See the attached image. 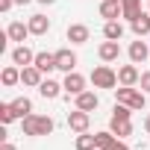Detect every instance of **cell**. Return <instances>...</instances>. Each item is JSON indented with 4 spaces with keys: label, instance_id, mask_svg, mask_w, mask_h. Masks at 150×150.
Listing matches in <instances>:
<instances>
[{
    "label": "cell",
    "instance_id": "cell-1",
    "mask_svg": "<svg viewBox=\"0 0 150 150\" xmlns=\"http://www.w3.org/2000/svg\"><path fill=\"white\" fill-rule=\"evenodd\" d=\"M53 118L50 115H27V118H21V129H24V135H30V138H41V135H50L53 132Z\"/></svg>",
    "mask_w": 150,
    "mask_h": 150
},
{
    "label": "cell",
    "instance_id": "cell-2",
    "mask_svg": "<svg viewBox=\"0 0 150 150\" xmlns=\"http://www.w3.org/2000/svg\"><path fill=\"white\" fill-rule=\"evenodd\" d=\"M115 103H124L132 112H141L144 103H147V94L141 88H135V86H121V88H115Z\"/></svg>",
    "mask_w": 150,
    "mask_h": 150
},
{
    "label": "cell",
    "instance_id": "cell-3",
    "mask_svg": "<svg viewBox=\"0 0 150 150\" xmlns=\"http://www.w3.org/2000/svg\"><path fill=\"white\" fill-rule=\"evenodd\" d=\"M91 86H94V88H109V91H115V86H118V71L109 68V65H97V68L91 71Z\"/></svg>",
    "mask_w": 150,
    "mask_h": 150
},
{
    "label": "cell",
    "instance_id": "cell-4",
    "mask_svg": "<svg viewBox=\"0 0 150 150\" xmlns=\"http://www.w3.org/2000/svg\"><path fill=\"white\" fill-rule=\"evenodd\" d=\"M68 127L74 129V132H88V127H91V112H83V109H77L74 106V112H68Z\"/></svg>",
    "mask_w": 150,
    "mask_h": 150
},
{
    "label": "cell",
    "instance_id": "cell-5",
    "mask_svg": "<svg viewBox=\"0 0 150 150\" xmlns=\"http://www.w3.org/2000/svg\"><path fill=\"white\" fill-rule=\"evenodd\" d=\"M62 86H65V94H68V97H77V94L86 91V77L77 74V71H71V74H65Z\"/></svg>",
    "mask_w": 150,
    "mask_h": 150
},
{
    "label": "cell",
    "instance_id": "cell-6",
    "mask_svg": "<svg viewBox=\"0 0 150 150\" xmlns=\"http://www.w3.org/2000/svg\"><path fill=\"white\" fill-rule=\"evenodd\" d=\"M74 68H77V53H74L71 47H62V50H56V71H65V74H71Z\"/></svg>",
    "mask_w": 150,
    "mask_h": 150
},
{
    "label": "cell",
    "instance_id": "cell-7",
    "mask_svg": "<svg viewBox=\"0 0 150 150\" xmlns=\"http://www.w3.org/2000/svg\"><path fill=\"white\" fill-rule=\"evenodd\" d=\"M138 80H141V74H138L135 62L118 68V86H138Z\"/></svg>",
    "mask_w": 150,
    "mask_h": 150
},
{
    "label": "cell",
    "instance_id": "cell-8",
    "mask_svg": "<svg viewBox=\"0 0 150 150\" xmlns=\"http://www.w3.org/2000/svg\"><path fill=\"white\" fill-rule=\"evenodd\" d=\"M65 38H68L71 44H86V41L91 38V30H88L86 24H71V27L65 30Z\"/></svg>",
    "mask_w": 150,
    "mask_h": 150
},
{
    "label": "cell",
    "instance_id": "cell-9",
    "mask_svg": "<svg viewBox=\"0 0 150 150\" xmlns=\"http://www.w3.org/2000/svg\"><path fill=\"white\" fill-rule=\"evenodd\" d=\"M6 35H9V41L24 44V41H27V35H33V33H30V24H24V21H12V24L6 27Z\"/></svg>",
    "mask_w": 150,
    "mask_h": 150
},
{
    "label": "cell",
    "instance_id": "cell-10",
    "mask_svg": "<svg viewBox=\"0 0 150 150\" xmlns=\"http://www.w3.org/2000/svg\"><path fill=\"white\" fill-rule=\"evenodd\" d=\"M109 129L118 135V138H129L132 135V118H109Z\"/></svg>",
    "mask_w": 150,
    "mask_h": 150
},
{
    "label": "cell",
    "instance_id": "cell-11",
    "mask_svg": "<svg viewBox=\"0 0 150 150\" xmlns=\"http://www.w3.org/2000/svg\"><path fill=\"white\" fill-rule=\"evenodd\" d=\"M30 33L33 35H47L50 33V18L47 15H41V12H35V15H30Z\"/></svg>",
    "mask_w": 150,
    "mask_h": 150
},
{
    "label": "cell",
    "instance_id": "cell-12",
    "mask_svg": "<svg viewBox=\"0 0 150 150\" xmlns=\"http://www.w3.org/2000/svg\"><path fill=\"white\" fill-rule=\"evenodd\" d=\"M97 56H100V59H103L106 65H109V62H118V56H121V44H118V41H109V38H106V41H103V44L97 47Z\"/></svg>",
    "mask_w": 150,
    "mask_h": 150
},
{
    "label": "cell",
    "instance_id": "cell-13",
    "mask_svg": "<svg viewBox=\"0 0 150 150\" xmlns=\"http://www.w3.org/2000/svg\"><path fill=\"white\" fill-rule=\"evenodd\" d=\"M127 53H129V62L141 65V62H147V56H150V44L138 38V41H132V44H129V50H127Z\"/></svg>",
    "mask_w": 150,
    "mask_h": 150
},
{
    "label": "cell",
    "instance_id": "cell-14",
    "mask_svg": "<svg viewBox=\"0 0 150 150\" xmlns=\"http://www.w3.org/2000/svg\"><path fill=\"white\" fill-rule=\"evenodd\" d=\"M62 91H65V86H62V83H56V80H50V77H47V80H41V86H38V94H41L44 100H56Z\"/></svg>",
    "mask_w": 150,
    "mask_h": 150
},
{
    "label": "cell",
    "instance_id": "cell-15",
    "mask_svg": "<svg viewBox=\"0 0 150 150\" xmlns=\"http://www.w3.org/2000/svg\"><path fill=\"white\" fill-rule=\"evenodd\" d=\"M121 15H124L121 0H100V18H106V21H118Z\"/></svg>",
    "mask_w": 150,
    "mask_h": 150
},
{
    "label": "cell",
    "instance_id": "cell-16",
    "mask_svg": "<svg viewBox=\"0 0 150 150\" xmlns=\"http://www.w3.org/2000/svg\"><path fill=\"white\" fill-rule=\"evenodd\" d=\"M74 100H77V109H83V112H94L97 106H100V97L94 94V91H83V94H77V97H74Z\"/></svg>",
    "mask_w": 150,
    "mask_h": 150
},
{
    "label": "cell",
    "instance_id": "cell-17",
    "mask_svg": "<svg viewBox=\"0 0 150 150\" xmlns=\"http://www.w3.org/2000/svg\"><path fill=\"white\" fill-rule=\"evenodd\" d=\"M12 62H15V65H21V68H27V65H33V62H35V53H33L27 44H15V50H12Z\"/></svg>",
    "mask_w": 150,
    "mask_h": 150
},
{
    "label": "cell",
    "instance_id": "cell-18",
    "mask_svg": "<svg viewBox=\"0 0 150 150\" xmlns=\"http://www.w3.org/2000/svg\"><path fill=\"white\" fill-rule=\"evenodd\" d=\"M41 80H44V74H41L35 65H27V68H21V83H24V86H33V88H38V86H41Z\"/></svg>",
    "mask_w": 150,
    "mask_h": 150
},
{
    "label": "cell",
    "instance_id": "cell-19",
    "mask_svg": "<svg viewBox=\"0 0 150 150\" xmlns=\"http://www.w3.org/2000/svg\"><path fill=\"white\" fill-rule=\"evenodd\" d=\"M0 83H3L6 88L18 86V83H21V65H15V62H12V65H6V68H3V74H0Z\"/></svg>",
    "mask_w": 150,
    "mask_h": 150
},
{
    "label": "cell",
    "instance_id": "cell-20",
    "mask_svg": "<svg viewBox=\"0 0 150 150\" xmlns=\"http://www.w3.org/2000/svg\"><path fill=\"white\" fill-rule=\"evenodd\" d=\"M41 74H50V71H56V53H47V50H41V53H35V62H33Z\"/></svg>",
    "mask_w": 150,
    "mask_h": 150
},
{
    "label": "cell",
    "instance_id": "cell-21",
    "mask_svg": "<svg viewBox=\"0 0 150 150\" xmlns=\"http://www.w3.org/2000/svg\"><path fill=\"white\" fill-rule=\"evenodd\" d=\"M129 30L138 35V38H144V35H150V12H141L135 21H129Z\"/></svg>",
    "mask_w": 150,
    "mask_h": 150
},
{
    "label": "cell",
    "instance_id": "cell-22",
    "mask_svg": "<svg viewBox=\"0 0 150 150\" xmlns=\"http://www.w3.org/2000/svg\"><path fill=\"white\" fill-rule=\"evenodd\" d=\"M103 38L121 41V38H124V24H121V21H106V24H103Z\"/></svg>",
    "mask_w": 150,
    "mask_h": 150
},
{
    "label": "cell",
    "instance_id": "cell-23",
    "mask_svg": "<svg viewBox=\"0 0 150 150\" xmlns=\"http://www.w3.org/2000/svg\"><path fill=\"white\" fill-rule=\"evenodd\" d=\"M121 9H124V15L121 18H127V21H135L144 9H141V0H121Z\"/></svg>",
    "mask_w": 150,
    "mask_h": 150
},
{
    "label": "cell",
    "instance_id": "cell-24",
    "mask_svg": "<svg viewBox=\"0 0 150 150\" xmlns=\"http://www.w3.org/2000/svg\"><path fill=\"white\" fill-rule=\"evenodd\" d=\"M12 106H15L18 118H27V115H33V100H30V97H15V100H12Z\"/></svg>",
    "mask_w": 150,
    "mask_h": 150
},
{
    "label": "cell",
    "instance_id": "cell-25",
    "mask_svg": "<svg viewBox=\"0 0 150 150\" xmlns=\"http://www.w3.org/2000/svg\"><path fill=\"white\" fill-rule=\"evenodd\" d=\"M74 147H77V150H97V141H94V135L80 132V135H77V141H74Z\"/></svg>",
    "mask_w": 150,
    "mask_h": 150
},
{
    "label": "cell",
    "instance_id": "cell-26",
    "mask_svg": "<svg viewBox=\"0 0 150 150\" xmlns=\"http://www.w3.org/2000/svg\"><path fill=\"white\" fill-rule=\"evenodd\" d=\"M118 135L112 132V129H100V132H94V141H97V150H106L112 141H115Z\"/></svg>",
    "mask_w": 150,
    "mask_h": 150
},
{
    "label": "cell",
    "instance_id": "cell-27",
    "mask_svg": "<svg viewBox=\"0 0 150 150\" xmlns=\"http://www.w3.org/2000/svg\"><path fill=\"white\" fill-rule=\"evenodd\" d=\"M12 121H18V112H15V106L12 103H0V124H12Z\"/></svg>",
    "mask_w": 150,
    "mask_h": 150
},
{
    "label": "cell",
    "instance_id": "cell-28",
    "mask_svg": "<svg viewBox=\"0 0 150 150\" xmlns=\"http://www.w3.org/2000/svg\"><path fill=\"white\" fill-rule=\"evenodd\" d=\"M138 86H141V91H144V94H150V71H144V74H141Z\"/></svg>",
    "mask_w": 150,
    "mask_h": 150
},
{
    "label": "cell",
    "instance_id": "cell-29",
    "mask_svg": "<svg viewBox=\"0 0 150 150\" xmlns=\"http://www.w3.org/2000/svg\"><path fill=\"white\" fill-rule=\"evenodd\" d=\"M106 150H129V144H127L124 138H115V141H112V144H109Z\"/></svg>",
    "mask_w": 150,
    "mask_h": 150
},
{
    "label": "cell",
    "instance_id": "cell-30",
    "mask_svg": "<svg viewBox=\"0 0 150 150\" xmlns=\"http://www.w3.org/2000/svg\"><path fill=\"white\" fill-rule=\"evenodd\" d=\"M15 6V0H0V12H9Z\"/></svg>",
    "mask_w": 150,
    "mask_h": 150
},
{
    "label": "cell",
    "instance_id": "cell-31",
    "mask_svg": "<svg viewBox=\"0 0 150 150\" xmlns=\"http://www.w3.org/2000/svg\"><path fill=\"white\" fill-rule=\"evenodd\" d=\"M0 150H18V147H15L12 141H3V144H0Z\"/></svg>",
    "mask_w": 150,
    "mask_h": 150
},
{
    "label": "cell",
    "instance_id": "cell-32",
    "mask_svg": "<svg viewBox=\"0 0 150 150\" xmlns=\"http://www.w3.org/2000/svg\"><path fill=\"white\" fill-rule=\"evenodd\" d=\"M35 3H41V6H50V3H56V0H35Z\"/></svg>",
    "mask_w": 150,
    "mask_h": 150
},
{
    "label": "cell",
    "instance_id": "cell-33",
    "mask_svg": "<svg viewBox=\"0 0 150 150\" xmlns=\"http://www.w3.org/2000/svg\"><path fill=\"white\" fill-rule=\"evenodd\" d=\"M144 129H147V132H150V115H147V118H144Z\"/></svg>",
    "mask_w": 150,
    "mask_h": 150
},
{
    "label": "cell",
    "instance_id": "cell-34",
    "mask_svg": "<svg viewBox=\"0 0 150 150\" xmlns=\"http://www.w3.org/2000/svg\"><path fill=\"white\" fill-rule=\"evenodd\" d=\"M15 3H18V6H27V3H33V0H15Z\"/></svg>",
    "mask_w": 150,
    "mask_h": 150
},
{
    "label": "cell",
    "instance_id": "cell-35",
    "mask_svg": "<svg viewBox=\"0 0 150 150\" xmlns=\"http://www.w3.org/2000/svg\"><path fill=\"white\" fill-rule=\"evenodd\" d=\"M147 12H150V0H147Z\"/></svg>",
    "mask_w": 150,
    "mask_h": 150
}]
</instances>
